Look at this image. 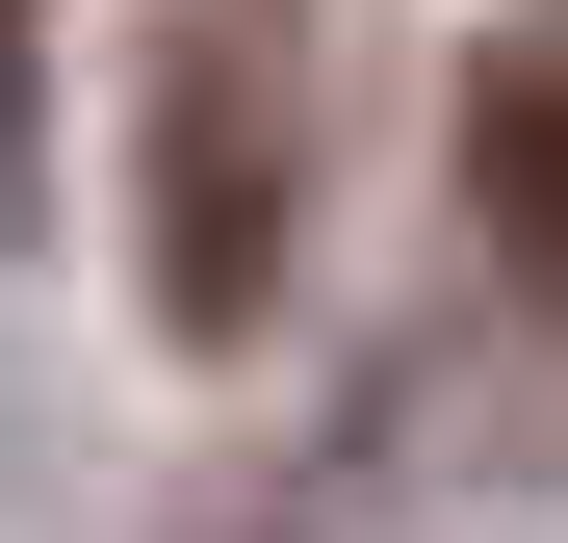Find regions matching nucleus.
Listing matches in <instances>:
<instances>
[{
  "instance_id": "f257e3e1",
  "label": "nucleus",
  "mask_w": 568,
  "mask_h": 543,
  "mask_svg": "<svg viewBox=\"0 0 568 543\" xmlns=\"http://www.w3.org/2000/svg\"><path fill=\"white\" fill-rule=\"evenodd\" d=\"M284 233H311V0H155V78H130V259H155V336H258L284 311Z\"/></svg>"
},
{
  "instance_id": "f03ea898",
  "label": "nucleus",
  "mask_w": 568,
  "mask_h": 543,
  "mask_svg": "<svg viewBox=\"0 0 568 543\" xmlns=\"http://www.w3.org/2000/svg\"><path fill=\"white\" fill-rule=\"evenodd\" d=\"M465 208H491V259L568 311V27H491V52H465Z\"/></svg>"
},
{
  "instance_id": "7ed1b4c3",
  "label": "nucleus",
  "mask_w": 568,
  "mask_h": 543,
  "mask_svg": "<svg viewBox=\"0 0 568 543\" xmlns=\"http://www.w3.org/2000/svg\"><path fill=\"white\" fill-rule=\"evenodd\" d=\"M0 52H27V0H0Z\"/></svg>"
}]
</instances>
